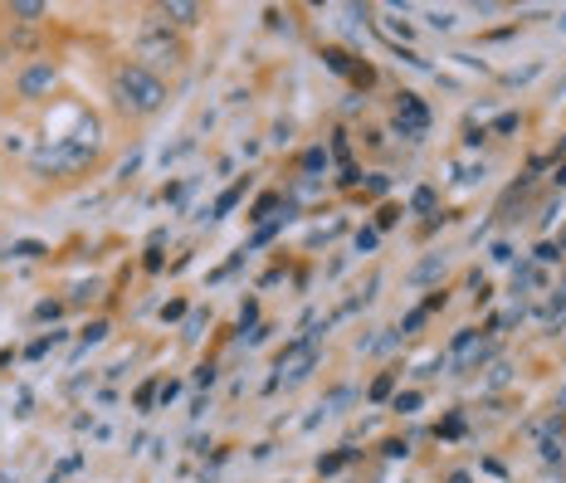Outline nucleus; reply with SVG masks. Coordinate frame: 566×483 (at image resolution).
<instances>
[{
  "instance_id": "1",
  "label": "nucleus",
  "mask_w": 566,
  "mask_h": 483,
  "mask_svg": "<svg viewBox=\"0 0 566 483\" xmlns=\"http://www.w3.org/2000/svg\"><path fill=\"white\" fill-rule=\"evenodd\" d=\"M113 98L132 118H156L166 108V79L146 69L142 59H132V64H118V73H113Z\"/></svg>"
},
{
  "instance_id": "2",
  "label": "nucleus",
  "mask_w": 566,
  "mask_h": 483,
  "mask_svg": "<svg viewBox=\"0 0 566 483\" xmlns=\"http://www.w3.org/2000/svg\"><path fill=\"white\" fill-rule=\"evenodd\" d=\"M138 55H142V64L152 69V64H186V45L176 39V30H166V25H152V30H142V39H138Z\"/></svg>"
},
{
  "instance_id": "3",
  "label": "nucleus",
  "mask_w": 566,
  "mask_h": 483,
  "mask_svg": "<svg viewBox=\"0 0 566 483\" xmlns=\"http://www.w3.org/2000/svg\"><path fill=\"white\" fill-rule=\"evenodd\" d=\"M313 366H318V338H298V342H288L279 352L274 372H279L283 386H298V381H308L313 376Z\"/></svg>"
},
{
  "instance_id": "4",
  "label": "nucleus",
  "mask_w": 566,
  "mask_h": 483,
  "mask_svg": "<svg viewBox=\"0 0 566 483\" xmlns=\"http://www.w3.org/2000/svg\"><path fill=\"white\" fill-rule=\"evenodd\" d=\"M55 89H59L55 59H30V64L15 73V98H25V103H45Z\"/></svg>"
},
{
  "instance_id": "5",
  "label": "nucleus",
  "mask_w": 566,
  "mask_h": 483,
  "mask_svg": "<svg viewBox=\"0 0 566 483\" xmlns=\"http://www.w3.org/2000/svg\"><path fill=\"white\" fill-rule=\"evenodd\" d=\"M425 128H429L425 103L415 98V93H401V103H396V132H401L405 142H421V138H425Z\"/></svg>"
},
{
  "instance_id": "6",
  "label": "nucleus",
  "mask_w": 566,
  "mask_h": 483,
  "mask_svg": "<svg viewBox=\"0 0 566 483\" xmlns=\"http://www.w3.org/2000/svg\"><path fill=\"white\" fill-rule=\"evenodd\" d=\"M156 15H162V25H176V30H191L205 20L201 5H191V0H166V5H156Z\"/></svg>"
},
{
  "instance_id": "7",
  "label": "nucleus",
  "mask_w": 566,
  "mask_h": 483,
  "mask_svg": "<svg viewBox=\"0 0 566 483\" xmlns=\"http://www.w3.org/2000/svg\"><path fill=\"white\" fill-rule=\"evenodd\" d=\"M5 15L15 20V25H39V20L49 15V5H39V0H15V5H10Z\"/></svg>"
},
{
  "instance_id": "8",
  "label": "nucleus",
  "mask_w": 566,
  "mask_h": 483,
  "mask_svg": "<svg viewBox=\"0 0 566 483\" xmlns=\"http://www.w3.org/2000/svg\"><path fill=\"white\" fill-rule=\"evenodd\" d=\"M542 283H547V274H542V269H532V264H518V269H512V293H518V288H542Z\"/></svg>"
},
{
  "instance_id": "9",
  "label": "nucleus",
  "mask_w": 566,
  "mask_h": 483,
  "mask_svg": "<svg viewBox=\"0 0 566 483\" xmlns=\"http://www.w3.org/2000/svg\"><path fill=\"white\" fill-rule=\"evenodd\" d=\"M10 49H15V55H30V49H35V25H15V30H10Z\"/></svg>"
},
{
  "instance_id": "10",
  "label": "nucleus",
  "mask_w": 566,
  "mask_h": 483,
  "mask_svg": "<svg viewBox=\"0 0 566 483\" xmlns=\"http://www.w3.org/2000/svg\"><path fill=\"white\" fill-rule=\"evenodd\" d=\"M439 274H445V259H439V255H429V259H425V264H415V274H411V283H429V279H439Z\"/></svg>"
},
{
  "instance_id": "11",
  "label": "nucleus",
  "mask_w": 566,
  "mask_h": 483,
  "mask_svg": "<svg viewBox=\"0 0 566 483\" xmlns=\"http://www.w3.org/2000/svg\"><path fill=\"white\" fill-rule=\"evenodd\" d=\"M566 318V293H557V298L542 303V322H562Z\"/></svg>"
},
{
  "instance_id": "12",
  "label": "nucleus",
  "mask_w": 566,
  "mask_h": 483,
  "mask_svg": "<svg viewBox=\"0 0 566 483\" xmlns=\"http://www.w3.org/2000/svg\"><path fill=\"white\" fill-rule=\"evenodd\" d=\"M303 172H328V152H322V146L303 152Z\"/></svg>"
},
{
  "instance_id": "13",
  "label": "nucleus",
  "mask_w": 566,
  "mask_h": 483,
  "mask_svg": "<svg viewBox=\"0 0 566 483\" xmlns=\"http://www.w3.org/2000/svg\"><path fill=\"white\" fill-rule=\"evenodd\" d=\"M391 386H396V372L376 376V381H372V401H386V396H391Z\"/></svg>"
},
{
  "instance_id": "14",
  "label": "nucleus",
  "mask_w": 566,
  "mask_h": 483,
  "mask_svg": "<svg viewBox=\"0 0 566 483\" xmlns=\"http://www.w3.org/2000/svg\"><path fill=\"white\" fill-rule=\"evenodd\" d=\"M421 405V391H405V396H396V411H415Z\"/></svg>"
},
{
  "instance_id": "15",
  "label": "nucleus",
  "mask_w": 566,
  "mask_h": 483,
  "mask_svg": "<svg viewBox=\"0 0 566 483\" xmlns=\"http://www.w3.org/2000/svg\"><path fill=\"white\" fill-rule=\"evenodd\" d=\"M429 25H435V30H455V15H449V10H435V15H429Z\"/></svg>"
},
{
  "instance_id": "16",
  "label": "nucleus",
  "mask_w": 566,
  "mask_h": 483,
  "mask_svg": "<svg viewBox=\"0 0 566 483\" xmlns=\"http://www.w3.org/2000/svg\"><path fill=\"white\" fill-rule=\"evenodd\" d=\"M425 318H429V313H425V308H415V313H411V318H405V332H415V328H421V322H425Z\"/></svg>"
},
{
  "instance_id": "17",
  "label": "nucleus",
  "mask_w": 566,
  "mask_h": 483,
  "mask_svg": "<svg viewBox=\"0 0 566 483\" xmlns=\"http://www.w3.org/2000/svg\"><path fill=\"white\" fill-rule=\"evenodd\" d=\"M435 205V191H415V210H429Z\"/></svg>"
},
{
  "instance_id": "18",
  "label": "nucleus",
  "mask_w": 566,
  "mask_h": 483,
  "mask_svg": "<svg viewBox=\"0 0 566 483\" xmlns=\"http://www.w3.org/2000/svg\"><path fill=\"white\" fill-rule=\"evenodd\" d=\"M557 186H566V166H557Z\"/></svg>"
},
{
  "instance_id": "19",
  "label": "nucleus",
  "mask_w": 566,
  "mask_h": 483,
  "mask_svg": "<svg viewBox=\"0 0 566 483\" xmlns=\"http://www.w3.org/2000/svg\"><path fill=\"white\" fill-rule=\"evenodd\" d=\"M557 405H566V386H562V391H557Z\"/></svg>"
},
{
  "instance_id": "20",
  "label": "nucleus",
  "mask_w": 566,
  "mask_h": 483,
  "mask_svg": "<svg viewBox=\"0 0 566 483\" xmlns=\"http://www.w3.org/2000/svg\"><path fill=\"white\" fill-rule=\"evenodd\" d=\"M0 98H5V89H0Z\"/></svg>"
}]
</instances>
